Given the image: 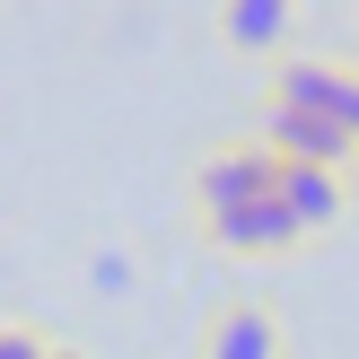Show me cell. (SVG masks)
<instances>
[{
	"label": "cell",
	"instance_id": "1",
	"mask_svg": "<svg viewBox=\"0 0 359 359\" xmlns=\"http://www.w3.org/2000/svg\"><path fill=\"white\" fill-rule=\"evenodd\" d=\"M272 105H298V114L333 123V132L359 149V62H333V53H280Z\"/></svg>",
	"mask_w": 359,
	"mask_h": 359
},
{
	"label": "cell",
	"instance_id": "2",
	"mask_svg": "<svg viewBox=\"0 0 359 359\" xmlns=\"http://www.w3.org/2000/svg\"><path fill=\"white\" fill-rule=\"evenodd\" d=\"M272 193V149L255 140H219V149L193 167V219H219V210H245Z\"/></svg>",
	"mask_w": 359,
	"mask_h": 359
},
{
	"label": "cell",
	"instance_id": "3",
	"mask_svg": "<svg viewBox=\"0 0 359 359\" xmlns=\"http://www.w3.org/2000/svg\"><path fill=\"white\" fill-rule=\"evenodd\" d=\"M255 149H272V158H290V167H333V175H351L359 167V149L333 123H316V114H298V105H272L263 97V123H255Z\"/></svg>",
	"mask_w": 359,
	"mask_h": 359
},
{
	"label": "cell",
	"instance_id": "4",
	"mask_svg": "<svg viewBox=\"0 0 359 359\" xmlns=\"http://www.w3.org/2000/svg\"><path fill=\"white\" fill-rule=\"evenodd\" d=\"M193 359H290V342H280V316H272V298H219L210 307V325H202V351Z\"/></svg>",
	"mask_w": 359,
	"mask_h": 359
},
{
	"label": "cell",
	"instance_id": "5",
	"mask_svg": "<svg viewBox=\"0 0 359 359\" xmlns=\"http://www.w3.org/2000/svg\"><path fill=\"white\" fill-rule=\"evenodd\" d=\"M210 27L237 62H280L298 35V0H210Z\"/></svg>",
	"mask_w": 359,
	"mask_h": 359
},
{
	"label": "cell",
	"instance_id": "6",
	"mask_svg": "<svg viewBox=\"0 0 359 359\" xmlns=\"http://www.w3.org/2000/svg\"><path fill=\"white\" fill-rule=\"evenodd\" d=\"M202 237L219 245V255H237V263H280V255H298V245H307L272 193H263V202H245V210H219V219H202Z\"/></svg>",
	"mask_w": 359,
	"mask_h": 359
},
{
	"label": "cell",
	"instance_id": "7",
	"mask_svg": "<svg viewBox=\"0 0 359 359\" xmlns=\"http://www.w3.org/2000/svg\"><path fill=\"white\" fill-rule=\"evenodd\" d=\"M272 202L290 210V228H298V237H325V228H342V210H351V175L272 158Z\"/></svg>",
	"mask_w": 359,
	"mask_h": 359
},
{
	"label": "cell",
	"instance_id": "8",
	"mask_svg": "<svg viewBox=\"0 0 359 359\" xmlns=\"http://www.w3.org/2000/svg\"><path fill=\"white\" fill-rule=\"evenodd\" d=\"M44 342H53V333H35V325H9V316H0V359H44Z\"/></svg>",
	"mask_w": 359,
	"mask_h": 359
},
{
	"label": "cell",
	"instance_id": "9",
	"mask_svg": "<svg viewBox=\"0 0 359 359\" xmlns=\"http://www.w3.org/2000/svg\"><path fill=\"white\" fill-rule=\"evenodd\" d=\"M88 280H97V290H132V255H97Z\"/></svg>",
	"mask_w": 359,
	"mask_h": 359
},
{
	"label": "cell",
	"instance_id": "10",
	"mask_svg": "<svg viewBox=\"0 0 359 359\" xmlns=\"http://www.w3.org/2000/svg\"><path fill=\"white\" fill-rule=\"evenodd\" d=\"M44 359H88L79 342H62V333H53V342H44Z\"/></svg>",
	"mask_w": 359,
	"mask_h": 359
}]
</instances>
